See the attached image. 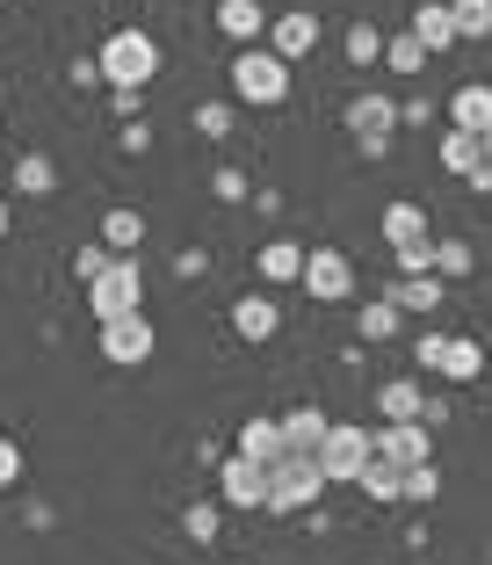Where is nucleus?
<instances>
[{
	"label": "nucleus",
	"instance_id": "37",
	"mask_svg": "<svg viewBox=\"0 0 492 565\" xmlns=\"http://www.w3.org/2000/svg\"><path fill=\"white\" fill-rule=\"evenodd\" d=\"M211 189H217V203H246V196H254L239 167H217V174H211Z\"/></svg>",
	"mask_w": 492,
	"mask_h": 565
},
{
	"label": "nucleus",
	"instance_id": "36",
	"mask_svg": "<svg viewBox=\"0 0 492 565\" xmlns=\"http://www.w3.org/2000/svg\"><path fill=\"white\" fill-rule=\"evenodd\" d=\"M392 262H398V276H435V239H420V247H398Z\"/></svg>",
	"mask_w": 492,
	"mask_h": 565
},
{
	"label": "nucleus",
	"instance_id": "4",
	"mask_svg": "<svg viewBox=\"0 0 492 565\" xmlns=\"http://www.w3.org/2000/svg\"><path fill=\"white\" fill-rule=\"evenodd\" d=\"M87 312H95V327H109V319H138V312H146V268L124 254V262L87 290Z\"/></svg>",
	"mask_w": 492,
	"mask_h": 565
},
{
	"label": "nucleus",
	"instance_id": "46",
	"mask_svg": "<svg viewBox=\"0 0 492 565\" xmlns=\"http://www.w3.org/2000/svg\"><path fill=\"white\" fill-rule=\"evenodd\" d=\"M225 565H239V558H225Z\"/></svg>",
	"mask_w": 492,
	"mask_h": 565
},
{
	"label": "nucleus",
	"instance_id": "9",
	"mask_svg": "<svg viewBox=\"0 0 492 565\" xmlns=\"http://www.w3.org/2000/svg\"><path fill=\"white\" fill-rule=\"evenodd\" d=\"M95 341H101V363H116V370L152 363V349H160V341H152V319H146V312H138V319H109Z\"/></svg>",
	"mask_w": 492,
	"mask_h": 565
},
{
	"label": "nucleus",
	"instance_id": "23",
	"mask_svg": "<svg viewBox=\"0 0 492 565\" xmlns=\"http://www.w3.org/2000/svg\"><path fill=\"white\" fill-rule=\"evenodd\" d=\"M442 377H449V384H478V377H485V349H478L471 333H449V349H442Z\"/></svg>",
	"mask_w": 492,
	"mask_h": 565
},
{
	"label": "nucleus",
	"instance_id": "43",
	"mask_svg": "<svg viewBox=\"0 0 492 565\" xmlns=\"http://www.w3.org/2000/svg\"><path fill=\"white\" fill-rule=\"evenodd\" d=\"M8 225H15V211H8V203H0V239H8Z\"/></svg>",
	"mask_w": 492,
	"mask_h": 565
},
{
	"label": "nucleus",
	"instance_id": "47",
	"mask_svg": "<svg viewBox=\"0 0 492 565\" xmlns=\"http://www.w3.org/2000/svg\"><path fill=\"white\" fill-rule=\"evenodd\" d=\"M0 8H8V0H0Z\"/></svg>",
	"mask_w": 492,
	"mask_h": 565
},
{
	"label": "nucleus",
	"instance_id": "44",
	"mask_svg": "<svg viewBox=\"0 0 492 565\" xmlns=\"http://www.w3.org/2000/svg\"><path fill=\"white\" fill-rule=\"evenodd\" d=\"M478 146H485V160H492V131H485V138H478Z\"/></svg>",
	"mask_w": 492,
	"mask_h": 565
},
{
	"label": "nucleus",
	"instance_id": "6",
	"mask_svg": "<svg viewBox=\"0 0 492 565\" xmlns=\"http://www.w3.org/2000/svg\"><path fill=\"white\" fill-rule=\"evenodd\" d=\"M319 465H327L333 486H362V471L377 465V428H341V420H333L327 449H319Z\"/></svg>",
	"mask_w": 492,
	"mask_h": 565
},
{
	"label": "nucleus",
	"instance_id": "27",
	"mask_svg": "<svg viewBox=\"0 0 492 565\" xmlns=\"http://www.w3.org/2000/svg\"><path fill=\"white\" fill-rule=\"evenodd\" d=\"M138 239H146V217L138 211H109L101 217V247L109 254H138Z\"/></svg>",
	"mask_w": 492,
	"mask_h": 565
},
{
	"label": "nucleus",
	"instance_id": "11",
	"mask_svg": "<svg viewBox=\"0 0 492 565\" xmlns=\"http://www.w3.org/2000/svg\"><path fill=\"white\" fill-rule=\"evenodd\" d=\"M276 327H282V312H276V298H268V290H239V298H232V333H239L246 349L276 341Z\"/></svg>",
	"mask_w": 492,
	"mask_h": 565
},
{
	"label": "nucleus",
	"instance_id": "24",
	"mask_svg": "<svg viewBox=\"0 0 492 565\" xmlns=\"http://www.w3.org/2000/svg\"><path fill=\"white\" fill-rule=\"evenodd\" d=\"M8 182H15V196H51V189H58V167H51L44 152H15V174H8Z\"/></svg>",
	"mask_w": 492,
	"mask_h": 565
},
{
	"label": "nucleus",
	"instance_id": "38",
	"mask_svg": "<svg viewBox=\"0 0 492 565\" xmlns=\"http://www.w3.org/2000/svg\"><path fill=\"white\" fill-rule=\"evenodd\" d=\"M435 493H442V471H435V465L406 471V500H435Z\"/></svg>",
	"mask_w": 492,
	"mask_h": 565
},
{
	"label": "nucleus",
	"instance_id": "14",
	"mask_svg": "<svg viewBox=\"0 0 492 565\" xmlns=\"http://www.w3.org/2000/svg\"><path fill=\"white\" fill-rule=\"evenodd\" d=\"M413 36L427 44V58H442V51H457V44H463V30H457V8H449V0H420V8H413Z\"/></svg>",
	"mask_w": 492,
	"mask_h": 565
},
{
	"label": "nucleus",
	"instance_id": "13",
	"mask_svg": "<svg viewBox=\"0 0 492 565\" xmlns=\"http://www.w3.org/2000/svg\"><path fill=\"white\" fill-rule=\"evenodd\" d=\"M312 44H319V15L312 8H290V15H276L268 22V51H276V58H312Z\"/></svg>",
	"mask_w": 492,
	"mask_h": 565
},
{
	"label": "nucleus",
	"instance_id": "19",
	"mask_svg": "<svg viewBox=\"0 0 492 565\" xmlns=\"http://www.w3.org/2000/svg\"><path fill=\"white\" fill-rule=\"evenodd\" d=\"M282 435H290L297 457H319V449H327V435H333V420L319 414V406H290V414H282Z\"/></svg>",
	"mask_w": 492,
	"mask_h": 565
},
{
	"label": "nucleus",
	"instance_id": "15",
	"mask_svg": "<svg viewBox=\"0 0 492 565\" xmlns=\"http://www.w3.org/2000/svg\"><path fill=\"white\" fill-rule=\"evenodd\" d=\"M239 457H254V465H282V457H290L282 414H254V420H239Z\"/></svg>",
	"mask_w": 492,
	"mask_h": 565
},
{
	"label": "nucleus",
	"instance_id": "45",
	"mask_svg": "<svg viewBox=\"0 0 492 565\" xmlns=\"http://www.w3.org/2000/svg\"><path fill=\"white\" fill-rule=\"evenodd\" d=\"M0 174H15V167H8V160H0Z\"/></svg>",
	"mask_w": 492,
	"mask_h": 565
},
{
	"label": "nucleus",
	"instance_id": "12",
	"mask_svg": "<svg viewBox=\"0 0 492 565\" xmlns=\"http://www.w3.org/2000/svg\"><path fill=\"white\" fill-rule=\"evenodd\" d=\"M304 262H312V247H297V239H261L254 276H261L268 290H290V282H304Z\"/></svg>",
	"mask_w": 492,
	"mask_h": 565
},
{
	"label": "nucleus",
	"instance_id": "8",
	"mask_svg": "<svg viewBox=\"0 0 492 565\" xmlns=\"http://www.w3.org/2000/svg\"><path fill=\"white\" fill-rule=\"evenodd\" d=\"M377 457L398 465V471L435 465V428H427V420H384V428H377Z\"/></svg>",
	"mask_w": 492,
	"mask_h": 565
},
{
	"label": "nucleus",
	"instance_id": "22",
	"mask_svg": "<svg viewBox=\"0 0 492 565\" xmlns=\"http://www.w3.org/2000/svg\"><path fill=\"white\" fill-rule=\"evenodd\" d=\"M355 333L370 341V349H377V341H398V333H406V312H398L392 298H370V305L355 312Z\"/></svg>",
	"mask_w": 492,
	"mask_h": 565
},
{
	"label": "nucleus",
	"instance_id": "31",
	"mask_svg": "<svg viewBox=\"0 0 492 565\" xmlns=\"http://www.w3.org/2000/svg\"><path fill=\"white\" fill-rule=\"evenodd\" d=\"M116 262H124V254H109V247H101V239H87V247H73V276H81L87 290H95V282L109 276Z\"/></svg>",
	"mask_w": 492,
	"mask_h": 565
},
{
	"label": "nucleus",
	"instance_id": "28",
	"mask_svg": "<svg viewBox=\"0 0 492 565\" xmlns=\"http://www.w3.org/2000/svg\"><path fill=\"white\" fill-rule=\"evenodd\" d=\"M384 66H392V73H398V81H413V73H420V66H427V44H420V36H413V30H398V36H384Z\"/></svg>",
	"mask_w": 492,
	"mask_h": 565
},
{
	"label": "nucleus",
	"instance_id": "26",
	"mask_svg": "<svg viewBox=\"0 0 492 565\" xmlns=\"http://www.w3.org/2000/svg\"><path fill=\"white\" fill-rule=\"evenodd\" d=\"M341 51H347V66H384V30L377 22H347Z\"/></svg>",
	"mask_w": 492,
	"mask_h": 565
},
{
	"label": "nucleus",
	"instance_id": "5",
	"mask_svg": "<svg viewBox=\"0 0 492 565\" xmlns=\"http://www.w3.org/2000/svg\"><path fill=\"white\" fill-rule=\"evenodd\" d=\"M347 131H355L362 160H392V138L406 131V124H398V102L392 95H355V102H347Z\"/></svg>",
	"mask_w": 492,
	"mask_h": 565
},
{
	"label": "nucleus",
	"instance_id": "21",
	"mask_svg": "<svg viewBox=\"0 0 492 565\" xmlns=\"http://www.w3.org/2000/svg\"><path fill=\"white\" fill-rule=\"evenodd\" d=\"M377 414H384V420H420V414H427V384H413V377L377 384Z\"/></svg>",
	"mask_w": 492,
	"mask_h": 565
},
{
	"label": "nucleus",
	"instance_id": "35",
	"mask_svg": "<svg viewBox=\"0 0 492 565\" xmlns=\"http://www.w3.org/2000/svg\"><path fill=\"white\" fill-rule=\"evenodd\" d=\"M442 349H449V333H442V327H427L420 341H413V363H420L427 377H442Z\"/></svg>",
	"mask_w": 492,
	"mask_h": 565
},
{
	"label": "nucleus",
	"instance_id": "29",
	"mask_svg": "<svg viewBox=\"0 0 492 565\" xmlns=\"http://www.w3.org/2000/svg\"><path fill=\"white\" fill-rule=\"evenodd\" d=\"M471 268H478L471 239H435V276H442V282H463Z\"/></svg>",
	"mask_w": 492,
	"mask_h": 565
},
{
	"label": "nucleus",
	"instance_id": "17",
	"mask_svg": "<svg viewBox=\"0 0 492 565\" xmlns=\"http://www.w3.org/2000/svg\"><path fill=\"white\" fill-rule=\"evenodd\" d=\"M217 36H232L239 51H254V36H268L261 0H217Z\"/></svg>",
	"mask_w": 492,
	"mask_h": 565
},
{
	"label": "nucleus",
	"instance_id": "40",
	"mask_svg": "<svg viewBox=\"0 0 492 565\" xmlns=\"http://www.w3.org/2000/svg\"><path fill=\"white\" fill-rule=\"evenodd\" d=\"M66 81H73V87H109V81H101V58H73Z\"/></svg>",
	"mask_w": 492,
	"mask_h": 565
},
{
	"label": "nucleus",
	"instance_id": "39",
	"mask_svg": "<svg viewBox=\"0 0 492 565\" xmlns=\"http://www.w3.org/2000/svg\"><path fill=\"white\" fill-rule=\"evenodd\" d=\"M398 124H406V131H427V124H435V102H420V95L398 102Z\"/></svg>",
	"mask_w": 492,
	"mask_h": 565
},
{
	"label": "nucleus",
	"instance_id": "41",
	"mask_svg": "<svg viewBox=\"0 0 492 565\" xmlns=\"http://www.w3.org/2000/svg\"><path fill=\"white\" fill-rule=\"evenodd\" d=\"M15 479H22V449H15V443H0V493H8Z\"/></svg>",
	"mask_w": 492,
	"mask_h": 565
},
{
	"label": "nucleus",
	"instance_id": "7",
	"mask_svg": "<svg viewBox=\"0 0 492 565\" xmlns=\"http://www.w3.org/2000/svg\"><path fill=\"white\" fill-rule=\"evenodd\" d=\"M304 298H319V305H341V298H355V262H347L341 247H312V262H304V282H297Z\"/></svg>",
	"mask_w": 492,
	"mask_h": 565
},
{
	"label": "nucleus",
	"instance_id": "32",
	"mask_svg": "<svg viewBox=\"0 0 492 565\" xmlns=\"http://www.w3.org/2000/svg\"><path fill=\"white\" fill-rule=\"evenodd\" d=\"M355 493H370V500H406V471H398V465H384V457H377V465L362 471V486H355Z\"/></svg>",
	"mask_w": 492,
	"mask_h": 565
},
{
	"label": "nucleus",
	"instance_id": "33",
	"mask_svg": "<svg viewBox=\"0 0 492 565\" xmlns=\"http://www.w3.org/2000/svg\"><path fill=\"white\" fill-rule=\"evenodd\" d=\"M449 8H457V30H463V44L492 36V0H449Z\"/></svg>",
	"mask_w": 492,
	"mask_h": 565
},
{
	"label": "nucleus",
	"instance_id": "10",
	"mask_svg": "<svg viewBox=\"0 0 492 565\" xmlns=\"http://www.w3.org/2000/svg\"><path fill=\"white\" fill-rule=\"evenodd\" d=\"M217 500H225V508H261L268 515V465H254V457L232 449L225 465H217Z\"/></svg>",
	"mask_w": 492,
	"mask_h": 565
},
{
	"label": "nucleus",
	"instance_id": "42",
	"mask_svg": "<svg viewBox=\"0 0 492 565\" xmlns=\"http://www.w3.org/2000/svg\"><path fill=\"white\" fill-rule=\"evenodd\" d=\"M471 189H478V196H492V160H478V174H471Z\"/></svg>",
	"mask_w": 492,
	"mask_h": 565
},
{
	"label": "nucleus",
	"instance_id": "25",
	"mask_svg": "<svg viewBox=\"0 0 492 565\" xmlns=\"http://www.w3.org/2000/svg\"><path fill=\"white\" fill-rule=\"evenodd\" d=\"M217 530H225V500H189L181 508V536L189 544H217Z\"/></svg>",
	"mask_w": 492,
	"mask_h": 565
},
{
	"label": "nucleus",
	"instance_id": "30",
	"mask_svg": "<svg viewBox=\"0 0 492 565\" xmlns=\"http://www.w3.org/2000/svg\"><path fill=\"white\" fill-rule=\"evenodd\" d=\"M478 160H485V146H478L471 131H449V138H442V167H449V174H463V182H471Z\"/></svg>",
	"mask_w": 492,
	"mask_h": 565
},
{
	"label": "nucleus",
	"instance_id": "1",
	"mask_svg": "<svg viewBox=\"0 0 492 565\" xmlns=\"http://www.w3.org/2000/svg\"><path fill=\"white\" fill-rule=\"evenodd\" d=\"M101 81H109V95H138V87L160 73V44H152L146 30H116V36H101Z\"/></svg>",
	"mask_w": 492,
	"mask_h": 565
},
{
	"label": "nucleus",
	"instance_id": "18",
	"mask_svg": "<svg viewBox=\"0 0 492 565\" xmlns=\"http://www.w3.org/2000/svg\"><path fill=\"white\" fill-rule=\"evenodd\" d=\"M420 239H435V233H427V211H420V203H413V196H398V203H384V247H420Z\"/></svg>",
	"mask_w": 492,
	"mask_h": 565
},
{
	"label": "nucleus",
	"instance_id": "16",
	"mask_svg": "<svg viewBox=\"0 0 492 565\" xmlns=\"http://www.w3.org/2000/svg\"><path fill=\"white\" fill-rule=\"evenodd\" d=\"M442 117H449V131L485 138V131H492V87H485V81H463L457 95H449V109H442Z\"/></svg>",
	"mask_w": 492,
	"mask_h": 565
},
{
	"label": "nucleus",
	"instance_id": "34",
	"mask_svg": "<svg viewBox=\"0 0 492 565\" xmlns=\"http://www.w3.org/2000/svg\"><path fill=\"white\" fill-rule=\"evenodd\" d=\"M232 117H239V102H196V131L203 138H225Z\"/></svg>",
	"mask_w": 492,
	"mask_h": 565
},
{
	"label": "nucleus",
	"instance_id": "20",
	"mask_svg": "<svg viewBox=\"0 0 492 565\" xmlns=\"http://www.w3.org/2000/svg\"><path fill=\"white\" fill-rule=\"evenodd\" d=\"M384 298H392L406 319H427L435 305H442V276H398L392 290H384Z\"/></svg>",
	"mask_w": 492,
	"mask_h": 565
},
{
	"label": "nucleus",
	"instance_id": "2",
	"mask_svg": "<svg viewBox=\"0 0 492 565\" xmlns=\"http://www.w3.org/2000/svg\"><path fill=\"white\" fill-rule=\"evenodd\" d=\"M282 95H290V58H276L268 44L232 51V102H246V109H276Z\"/></svg>",
	"mask_w": 492,
	"mask_h": 565
},
{
	"label": "nucleus",
	"instance_id": "3",
	"mask_svg": "<svg viewBox=\"0 0 492 565\" xmlns=\"http://www.w3.org/2000/svg\"><path fill=\"white\" fill-rule=\"evenodd\" d=\"M327 465L319 457H282V465H268V515H304V508H319V493H327Z\"/></svg>",
	"mask_w": 492,
	"mask_h": 565
}]
</instances>
